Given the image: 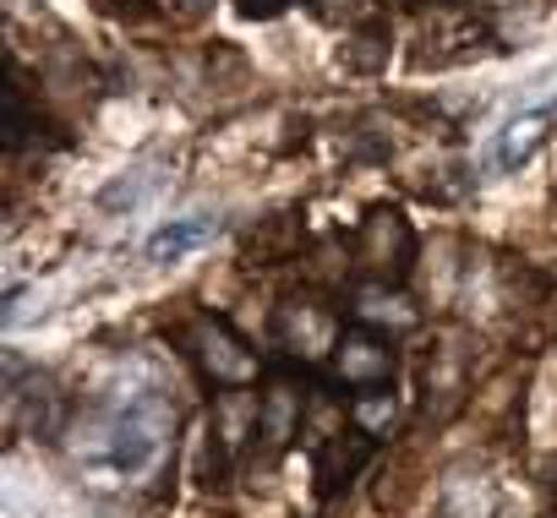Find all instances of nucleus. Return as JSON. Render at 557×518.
<instances>
[{
  "instance_id": "1",
  "label": "nucleus",
  "mask_w": 557,
  "mask_h": 518,
  "mask_svg": "<svg viewBox=\"0 0 557 518\" xmlns=\"http://www.w3.org/2000/svg\"><path fill=\"white\" fill-rule=\"evenodd\" d=\"M83 447H77V464L99 480V485H137L148 480L164 458H170V442H175V409L153 393V388H137V393H115L88 426H83Z\"/></svg>"
},
{
  "instance_id": "12",
  "label": "nucleus",
  "mask_w": 557,
  "mask_h": 518,
  "mask_svg": "<svg viewBox=\"0 0 557 518\" xmlns=\"http://www.w3.org/2000/svg\"><path fill=\"white\" fill-rule=\"evenodd\" d=\"M186 7H208V0H186Z\"/></svg>"
},
{
  "instance_id": "7",
  "label": "nucleus",
  "mask_w": 557,
  "mask_h": 518,
  "mask_svg": "<svg viewBox=\"0 0 557 518\" xmlns=\"http://www.w3.org/2000/svg\"><path fill=\"white\" fill-rule=\"evenodd\" d=\"M219 235V218L213 213H191V218H170V224H159L153 235H148V245H143V256L153 268H170V263H181V256H191L197 245H208Z\"/></svg>"
},
{
  "instance_id": "10",
  "label": "nucleus",
  "mask_w": 557,
  "mask_h": 518,
  "mask_svg": "<svg viewBox=\"0 0 557 518\" xmlns=\"http://www.w3.org/2000/svg\"><path fill=\"white\" fill-rule=\"evenodd\" d=\"M394 409H399V404H394L388 382H383V388H361V393L350 399V420H356L367 437H383V431L394 426Z\"/></svg>"
},
{
  "instance_id": "9",
  "label": "nucleus",
  "mask_w": 557,
  "mask_h": 518,
  "mask_svg": "<svg viewBox=\"0 0 557 518\" xmlns=\"http://www.w3.org/2000/svg\"><path fill=\"white\" fill-rule=\"evenodd\" d=\"M278 339H290L296 344V355H307L301 344H312V355H334V344H339V328H334V317H323L318 306H285V312H278Z\"/></svg>"
},
{
  "instance_id": "5",
  "label": "nucleus",
  "mask_w": 557,
  "mask_h": 518,
  "mask_svg": "<svg viewBox=\"0 0 557 518\" xmlns=\"http://www.w3.org/2000/svg\"><path fill=\"white\" fill-rule=\"evenodd\" d=\"M552 126H557V93L552 99H541L535 110H519V115H508L503 121V131L492 137V169H519L546 137H552Z\"/></svg>"
},
{
  "instance_id": "3",
  "label": "nucleus",
  "mask_w": 557,
  "mask_h": 518,
  "mask_svg": "<svg viewBox=\"0 0 557 518\" xmlns=\"http://www.w3.org/2000/svg\"><path fill=\"white\" fill-rule=\"evenodd\" d=\"M416 256V235L399 213H372L356 235V268L377 285H399Z\"/></svg>"
},
{
  "instance_id": "11",
  "label": "nucleus",
  "mask_w": 557,
  "mask_h": 518,
  "mask_svg": "<svg viewBox=\"0 0 557 518\" xmlns=\"http://www.w3.org/2000/svg\"><path fill=\"white\" fill-rule=\"evenodd\" d=\"M290 0H240V12L246 17H273V12H285Z\"/></svg>"
},
{
  "instance_id": "6",
  "label": "nucleus",
  "mask_w": 557,
  "mask_h": 518,
  "mask_svg": "<svg viewBox=\"0 0 557 518\" xmlns=\"http://www.w3.org/2000/svg\"><path fill=\"white\" fill-rule=\"evenodd\" d=\"M301 415H307V393L296 382H273L262 393V404H257V437H262V447L268 453L290 447L296 431H301Z\"/></svg>"
},
{
  "instance_id": "2",
  "label": "nucleus",
  "mask_w": 557,
  "mask_h": 518,
  "mask_svg": "<svg viewBox=\"0 0 557 518\" xmlns=\"http://www.w3.org/2000/svg\"><path fill=\"white\" fill-rule=\"evenodd\" d=\"M186 355L197 361V371L213 382V388H246L257 377V355L246 350V339L224 323V317H197L186 333H181Z\"/></svg>"
},
{
  "instance_id": "4",
  "label": "nucleus",
  "mask_w": 557,
  "mask_h": 518,
  "mask_svg": "<svg viewBox=\"0 0 557 518\" xmlns=\"http://www.w3.org/2000/svg\"><path fill=\"white\" fill-rule=\"evenodd\" d=\"M334 377L345 382V388H383L388 377H394V344L383 339V333H372L367 323H356V328H345L339 333V344H334Z\"/></svg>"
},
{
  "instance_id": "8",
  "label": "nucleus",
  "mask_w": 557,
  "mask_h": 518,
  "mask_svg": "<svg viewBox=\"0 0 557 518\" xmlns=\"http://www.w3.org/2000/svg\"><path fill=\"white\" fill-rule=\"evenodd\" d=\"M257 404L262 393H246V388H224L213 399V420H208V437H219L224 453H235L246 437H257Z\"/></svg>"
}]
</instances>
